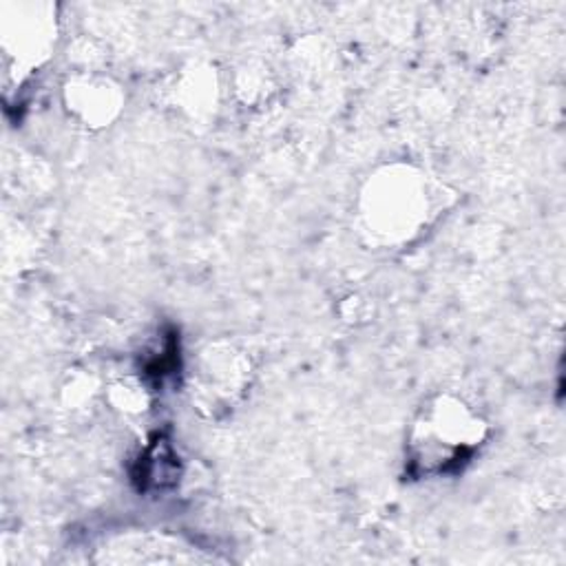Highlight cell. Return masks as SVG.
<instances>
[{
    "mask_svg": "<svg viewBox=\"0 0 566 566\" xmlns=\"http://www.w3.org/2000/svg\"><path fill=\"white\" fill-rule=\"evenodd\" d=\"M475 424L478 422L471 420L467 411L460 409V405L433 409L427 429L420 436L427 438V442H413V462L420 464L427 473H444L447 469L455 467L471 453L473 444L478 442V433L473 431Z\"/></svg>",
    "mask_w": 566,
    "mask_h": 566,
    "instance_id": "1",
    "label": "cell"
}]
</instances>
